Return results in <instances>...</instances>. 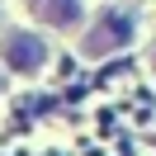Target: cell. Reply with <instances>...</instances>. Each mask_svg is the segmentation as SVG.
Masks as SVG:
<instances>
[{
  "mask_svg": "<svg viewBox=\"0 0 156 156\" xmlns=\"http://www.w3.org/2000/svg\"><path fill=\"white\" fill-rule=\"evenodd\" d=\"M128 38H133V14H104V19H99L95 29L85 33L80 52H85V57H104V52L123 48Z\"/></svg>",
  "mask_w": 156,
  "mask_h": 156,
  "instance_id": "1",
  "label": "cell"
},
{
  "mask_svg": "<svg viewBox=\"0 0 156 156\" xmlns=\"http://www.w3.org/2000/svg\"><path fill=\"white\" fill-rule=\"evenodd\" d=\"M5 62H10L14 71H38L43 62H48V48H43V38H33V33H14V38L5 43Z\"/></svg>",
  "mask_w": 156,
  "mask_h": 156,
  "instance_id": "2",
  "label": "cell"
},
{
  "mask_svg": "<svg viewBox=\"0 0 156 156\" xmlns=\"http://www.w3.org/2000/svg\"><path fill=\"white\" fill-rule=\"evenodd\" d=\"M43 19L57 29H71V24H80V0H43Z\"/></svg>",
  "mask_w": 156,
  "mask_h": 156,
  "instance_id": "3",
  "label": "cell"
}]
</instances>
